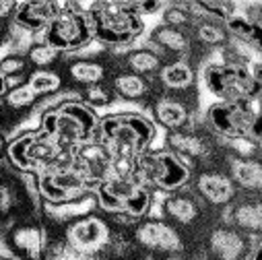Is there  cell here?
<instances>
[{
    "label": "cell",
    "mask_w": 262,
    "mask_h": 260,
    "mask_svg": "<svg viewBox=\"0 0 262 260\" xmlns=\"http://www.w3.org/2000/svg\"><path fill=\"white\" fill-rule=\"evenodd\" d=\"M93 39L105 48H130L145 31L137 3H93L83 5Z\"/></svg>",
    "instance_id": "6da1fadb"
},
{
    "label": "cell",
    "mask_w": 262,
    "mask_h": 260,
    "mask_svg": "<svg viewBox=\"0 0 262 260\" xmlns=\"http://www.w3.org/2000/svg\"><path fill=\"white\" fill-rule=\"evenodd\" d=\"M157 137L155 122L141 112H120L101 116L97 122L95 139L103 141L112 155L139 157L153 149Z\"/></svg>",
    "instance_id": "7a4b0ae2"
},
{
    "label": "cell",
    "mask_w": 262,
    "mask_h": 260,
    "mask_svg": "<svg viewBox=\"0 0 262 260\" xmlns=\"http://www.w3.org/2000/svg\"><path fill=\"white\" fill-rule=\"evenodd\" d=\"M99 116L81 99L67 101L41 114L39 133L54 139L60 149H75L77 145L95 139Z\"/></svg>",
    "instance_id": "3957f363"
},
{
    "label": "cell",
    "mask_w": 262,
    "mask_h": 260,
    "mask_svg": "<svg viewBox=\"0 0 262 260\" xmlns=\"http://www.w3.org/2000/svg\"><path fill=\"white\" fill-rule=\"evenodd\" d=\"M203 83L219 101H244L260 93V64L209 62L203 69Z\"/></svg>",
    "instance_id": "277c9868"
},
{
    "label": "cell",
    "mask_w": 262,
    "mask_h": 260,
    "mask_svg": "<svg viewBox=\"0 0 262 260\" xmlns=\"http://www.w3.org/2000/svg\"><path fill=\"white\" fill-rule=\"evenodd\" d=\"M93 39L89 19L83 5L58 3V15L41 33V41L58 50L60 54H75Z\"/></svg>",
    "instance_id": "5b68a950"
},
{
    "label": "cell",
    "mask_w": 262,
    "mask_h": 260,
    "mask_svg": "<svg viewBox=\"0 0 262 260\" xmlns=\"http://www.w3.org/2000/svg\"><path fill=\"white\" fill-rule=\"evenodd\" d=\"M139 178L161 192H178L192 180V165L169 149H149L139 155Z\"/></svg>",
    "instance_id": "8992f818"
},
{
    "label": "cell",
    "mask_w": 262,
    "mask_h": 260,
    "mask_svg": "<svg viewBox=\"0 0 262 260\" xmlns=\"http://www.w3.org/2000/svg\"><path fill=\"white\" fill-rule=\"evenodd\" d=\"M207 126L209 130L223 141L250 137L260 141V118H256L248 101H215L207 110Z\"/></svg>",
    "instance_id": "52a82bcc"
},
{
    "label": "cell",
    "mask_w": 262,
    "mask_h": 260,
    "mask_svg": "<svg viewBox=\"0 0 262 260\" xmlns=\"http://www.w3.org/2000/svg\"><path fill=\"white\" fill-rule=\"evenodd\" d=\"M93 192L87 182L71 169H48L37 174V194L43 205H64Z\"/></svg>",
    "instance_id": "ba28073f"
},
{
    "label": "cell",
    "mask_w": 262,
    "mask_h": 260,
    "mask_svg": "<svg viewBox=\"0 0 262 260\" xmlns=\"http://www.w3.org/2000/svg\"><path fill=\"white\" fill-rule=\"evenodd\" d=\"M112 225L107 219L91 213L87 217H81L73 223H69L62 231V237L67 244H71L73 248L81 250V252H89V254H97V252H105L112 240Z\"/></svg>",
    "instance_id": "9c48e42d"
},
{
    "label": "cell",
    "mask_w": 262,
    "mask_h": 260,
    "mask_svg": "<svg viewBox=\"0 0 262 260\" xmlns=\"http://www.w3.org/2000/svg\"><path fill=\"white\" fill-rule=\"evenodd\" d=\"M112 151L99 139H89L73 149V169L87 182L91 190H95L101 182L110 178Z\"/></svg>",
    "instance_id": "30bf717a"
},
{
    "label": "cell",
    "mask_w": 262,
    "mask_h": 260,
    "mask_svg": "<svg viewBox=\"0 0 262 260\" xmlns=\"http://www.w3.org/2000/svg\"><path fill=\"white\" fill-rule=\"evenodd\" d=\"M133 240L139 248L151 254H176L184 250L180 231L163 219H141L133 229Z\"/></svg>",
    "instance_id": "8fae6325"
},
{
    "label": "cell",
    "mask_w": 262,
    "mask_h": 260,
    "mask_svg": "<svg viewBox=\"0 0 262 260\" xmlns=\"http://www.w3.org/2000/svg\"><path fill=\"white\" fill-rule=\"evenodd\" d=\"M5 244L17 260H39L46 246V231L37 221H19L9 227Z\"/></svg>",
    "instance_id": "7c38bea8"
},
{
    "label": "cell",
    "mask_w": 262,
    "mask_h": 260,
    "mask_svg": "<svg viewBox=\"0 0 262 260\" xmlns=\"http://www.w3.org/2000/svg\"><path fill=\"white\" fill-rule=\"evenodd\" d=\"M194 194L213 207H227L235 201L237 188L221 169H205L194 178Z\"/></svg>",
    "instance_id": "4fadbf2b"
},
{
    "label": "cell",
    "mask_w": 262,
    "mask_h": 260,
    "mask_svg": "<svg viewBox=\"0 0 262 260\" xmlns=\"http://www.w3.org/2000/svg\"><path fill=\"white\" fill-rule=\"evenodd\" d=\"M165 149H169L171 153L186 159L192 165V169H194V161H205L213 155L211 141L205 135H201L199 130H190V128L167 133L165 135Z\"/></svg>",
    "instance_id": "5bb4252c"
},
{
    "label": "cell",
    "mask_w": 262,
    "mask_h": 260,
    "mask_svg": "<svg viewBox=\"0 0 262 260\" xmlns=\"http://www.w3.org/2000/svg\"><path fill=\"white\" fill-rule=\"evenodd\" d=\"M190 118H192L190 105L176 95L161 93L151 105V120L155 122V126L165 128L167 133L184 130L190 124Z\"/></svg>",
    "instance_id": "9a60e30c"
},
{
    "label": "cell",
    "mask_w": 262,
    "mask_h": 260,
    "mask_svg": "<svg viewBox=\"0 0 262 260\" xmlns=\"http://www.w3.org/2000/svg\"><path fill=\"white\" fill-rule=\"evenodd\" d=\"M201 199L196 194L178 190L171 192L163 199L161 203V213H163V221L176 225H192L196 219L201 217Z\"/></svg>",
    "instance_id": "2e32d148"
},
{
    "label": "cell",
    "mask_w": 262,
    "mask_h": 260,
    "mask_svg": "<svg viewBox=\"0 0 262 260\" xmlns=\"http://www.w3.org/2000/svg\"><path fill=\"white\" fill-rule=\"evenodd\" d=\"M258 242H254V244H258ZM209 250H211V256L217 260H244L246 254L250 252L244 233L233 229L231 225H221L211 231Z\"/></svg>",
    "instance_id": "e0dca14e"
},
{
    "label": "cell",
    "mask_w": 262,
    "mask_h": 260,
    "mask_svg": "<svg viewBox=\"0 0 262 260\" xmlns=\"http://www.w3.org/2000/svg\"><path fill=\"white\" fill-rule=\"evenodd\" d=\"M58 15V3H17L13 23L31 31L33 35L43 33L50 21Z\"/></svg>",
    "instance_id": "ac0fdd59"
},
{
    "label": "cell",
    "mask_w": 262,
    "mask_h": 260,
    "mask_svg": "<svg viewBox=\"0 0 262 260\" xmlns=\"http://www.w3.org/2000/svg\"><path fill=\"white\" fill-rule=\"evenodd\" d=\"M157 81L159 87L167 93V95H176V93H186L194 87L196 81V73L192 69V64L184 58H176L171 62H165L161 71L157 73Z\"/></svg>",
    "instance_id": "d6986e66"
},
{
    "label": "cell",
    "mask_w": 262,
    "mask_h": 260,
    "mask_svg": "<svg viewBox=\"0 0 262 260\" xmlns=\"http://www.w3.org/2000/svg\"><path fill=\"white\" fill-rule=\"evenodd\" d=\"M227 209V217H225V225H231L233 229L248 233V235H258L262 229V205L256 199H248L242 203H231L225 207Z\"/></svg>",
    "instance_id": "ffe728a7"
},
{
    "label": "cell",
    "mask_w": 262,
    "mask_h": 260,
    "mask_svg": "<svg viewBox=\"0 0 262 260\" xmlns=\"http://www.w3.org/2000/svg\"><path fill=\"white\" fill-rule=\"evenodd\" d=\"M227 176L235 184L237 190L244 192H260L262 186V165L260 159H237L229 157L227 159Z\"/></svg>",
    "instance_id": "44dd1931"
},
{
    "label": "cell",
    "mask_w": 262,
    "mask_h": 260,
    "mask_svg": "<svg viewBox=\"0 0 262 260\" xmlns=\"http://www.w3.org/2000/svg\"><path fill=\"white\" fill-rule=\"evenodd\" d=\"M110 87L116 95V99H124V101H143L147 97H151L153 93V85L147 77L135 75L130 71L124 73H116L110 81Z\"/></svg>",
    "instance_id": "7402d4cb"
},
{
    "label": "cell",
    "mask_w": 262,
    "mask_h": 260,
    "mask_svg": "<svg viewBox=\"0 0 262 260\" xmlns=\"http://www.w3.org/2000/svg\"><path fill=\"white\" fill-rule=\"evenodd\" d=\"M69 79L79 87H89L97 83H105L107 79V64L97 58H77L67 64Z\"/></svg>",
    "instance_id": "603a6c76"
},
{
    "label": "cell",
    "mask_w": 262,
    "mask_h": 260,
    "mask_svg": "<svg viewBox=\"0 0 262 260\" xmlns=\"http://www.w3.org/2000/svg\"><path fill=\"white\" fill-rule=\"evenodd\" d=\"M151 44H155L161 52L165 54H176V56H184L192 50V41L190 35L184 29H176L169 25H159L153 33H151Z\"/></svg>",
    "instance_id": "cb8c5ba5"
},
{
    "label": "cell",
    "mask_w": 262,
    "mask_h": 260,
    "mask_svg": "<svg viewBox=\"0 0 262 260\" xmlns=\"http://www.w3.org/2000/svg\"><path fill=\"white\" fill-rule=\"evenodd\" d=\"M163 64H165L163 56L151 48H137L126 54V69L135 75H141V77L157 75Z\"/></svg>",
    "instance_id": "d4e9b609"
},
{
    "label": "cell",
    "mask_w": 262,
    "mask_h": 260,
    "mask_svg": "<svg viewBox=\"0 0 262 260\" xmlns=\"http://www.w3.org/2000/svg\"><path fill=\"white\" fill-rule=\"evenodd\" d=\"M194 35L199 41H203L205 46H213V48H225L229 44V33L225 29V23L213 21V19H199L194 21Z\"/></svg>",
    "instance_id": "484cf974"
},
{
    "label": "cell",
    "mask_w": 262,
    "mask_h": 260,
    "mask_svg": "<svg viewBox=\"0 0 262 260\" xmlns=\"http://www.w3.org/2000/svg\"><path fill=\"white\" fill-rule=\"evenodd\" d=\"M27 85L31 87V91L37 95V97H50L58 91H62V77L48 69V71H31L29 77H27Z\"/></svg>",
    "instance_id": "4316f807"
},
{
    "label": "cell",
    "mask_w": 262,
    "mask_h": 260,
    "mask_svg": "<svg viewBox=\"0 0 262 260\" xmlns=\"http://www.w3.org/2000/svg\"><path fill=\"white\" fill-rule=\"evenodd\" d=\"M25 56H27V62H29V67L33 71H48L50 67H54V64L60 60L62 54L39 39L29 48V52Z\"/></svg>",
    "instance_id": "83f0119b"
},
{
    "label": "cell",
    "mask_w": 262,
    "mask_h": 260,
    "mask_svg": "<svg viewBox=\"0 0 262 260\" xmlns=\"http://www.w3.org/2000/svg\"><path fill=\"white\" fill-rule=\"evenodd\" d=\"M81 101L85 105H89L91 110H97V107L112 105L116 101V95H114L110 83H97V85H89V87L81 89Z\"/></svg>",
    "instance_id": "f1b7e54d"
},
{
    "label": "cell",
    "mask_w": 262,
    "mask_h": 260,
    "mask_svg": "<svg viewBox=\"0 0 262 260\" xmlns=\"http://www.w3.org/2000/svg\"><path fill=\"white\" fill-rule=\"evenodd\" d=\"M37 101H39V97L31 91V87H29L27 83H23V85H19V87H15V89H9V91L5 93V97L0 99V103H3V105H7L9 110H17V112L29 110V107H33Z\"/></svg>",
    "instance_id": "f546056e"
},
{
    "label": "cell",
    "mask_w": 262,
    "mask_h": 260,
    "mask_svg": "<svg viewBox=\"0 0 262 260\" xmlns=\"http://www.w3.org/2000/svg\"><path fill=\"white\" fill-rule=\"evenodd\" d=\"M110 178L118 180H130V182H141L139 178V157H128V155H114L110 165ZM145 186V184H143Z\"/></svg>",
    "instance_id": "4dcf8cb0"
},
{
    "label": "cell",
    "mask_w": 262,
    "mask_h": 260,
    "mask_svg": "<svg viewBox=\"0 0 262 260\" xmlns=\"http://www.w3.org/2000/svg\"><path fill=\"white\" fill-rule=\"evenodd\" d=\"M29 62L27 56L21 54H5L0 58V75L5 79L11 77H29Z\"/></svg>",
    "instance_id": "1f68e13d"
},
{
    "label": "cell",
    "mask_w": 262,
    "mask_h": 260,
    "mask_svg": "<svg viewBox=\"0 0 262 260\" xmlns=\"http://www.w3.org/2000/svg\"><path fill=\"white\" fill-rule=\"evenodd\" d=\"M161 13H163V25H169L176 29H184V27L194 25V17L186 9V5H165V9Z\"/></svg>",
    "instance_id": "d6a6232c"
},
{
    "label": "cell",
    "mask_w": 262,
    "mask_h": 260,
    "mask_svg": "<svg viewBox=\"0 0 262 260\" xmlns=\"http://www.w3.org/2000/svg\"><path fill=\"white\" fill-rule=\"evenodd\" d=\"M163 9H165L163 3H137V13H139V17L155 15V13L163 11Z\"/></svg>",
    "instance_id": "836d02e7"
},
{
    "label": "cell",
    "mask_w": 262,
    "mask_h": 260,
    "mask_svg": "<svg viewBox=\"0 0 262 260\" xmlns=\"http://www.w3.org/2000/svg\"><path fill=\"white\" fill-rule=\"evenodd\" d=\"M15 9H17V3H9V0H3V3H0V21L13 19Z\"/></svg>",
    "instance_id": "e575fe53"
},
{
    "label": "cell",
    "mask_w": 262,
    "mask_h": 260,
    "mask_svg": "<svg viewBox=\"0 0 262 260\" xmlns=\"http://www.w3.org/2000/svg\"><path fill=\"white\" fill-rule=\"evenodd\" d=\"M7 143H9V141H7V137H5V135H0V157H3V155H5V151H7Z\"/></svg>",
    "instance_id": "d590c367"
},
{
    "label": "cell",
    "mask_w": 262,
    "mask_h": 260,
    "mask_svg": "<svg viewBox=\"0 0 262 260\" xmlns=\"http://www.w3.org/2000/svg\"><path fill=\"white\" fill-rule=\"evenodd\" d=\"M143 260H163V258H161V254H149V256H145ZM165 260H167V258H165Z\"/></svg>",
    "instance_id": "8d00e7d4"
},
{
    "label": "cell",
    "mask_w": 262,
    "mask_h": 260,
    "mask_svg": "<svg viewBox=\"0 0 262 260\" xmlns=\"http://www.w3.org/2000/svg\"><path fill=\"white\" fill-rule=\"evenodd\" d=\"M0 260H17V258L11 256V254H0Z\"/></svg>",
    "instance_id": "74e56055"
},
{
    "label": "cell",
    "mask_w": 262,
    "mask_h": 260,
    "mask_svg": "<svg viewBox=\"0 0 262 260\" xmlns=\"http://www.w3.org/2000/svg\"><path fill=\"white\" fill-rule=\"evenodd\" d=\"M5 176H7V174H5L3 169H0V182H3V180H5Z\"/></svg>",
    "instance_id": "f35d334b"
},
{
    "label": "cell",
    "mask_w": 262,
    "mask_h": 260,
    "mask_svg": "<svg viewBox=\"0 0 262 260\" xmlns=\"http://www.w3.org/2000/svg\"><path fill=\"white\" fill-rule=\"evenodd\" d=\"M0 118H3V103H0Z\"/></svg>",
    "instance_id": "ab89813d"
}]
</instances>
